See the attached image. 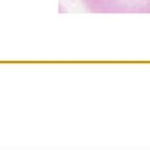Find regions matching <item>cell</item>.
Instances as JSON below:
<instances>
[{"label":"cell","mask_w":150,"mask_h":150,"mask_svg":"<svg viewBox=\"0 0 150 150\" xmlns=\"http://www.w3.org/2000/svg\"><path fill=\"white\" fill-rule=\"evenodd\" d=\"M93 13H150V0H81Z\"/></svg>","instance_id":"cell-1"}]
</instances>
